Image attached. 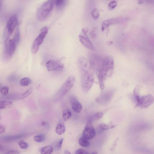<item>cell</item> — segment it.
Returning a JSON list of instances; mask_svg holds the SVG:
<instances>
[{
	"label": "cell",
	"mask_w": 154,
	"mask_h": 154,
	"mask_svg": "<svg viewBox=\"0 0 154 154\" xmlns=\"http://www.w3.org/2000/svg\"><path fill=\"white\" fill-rule=\"evenodd\" d=\"M65 130V126L63 124H60L57 125L56 126L55 131L57 134L61 135L64 133Z\"/></svg>",
	"instance_id": "cell-20"
},
{
	"label": "cell",
	"mask_w": 154,
	"mask_h": 154,
	"mask_svg": "<svg viewBox=\"0 0 154 154\" xmlns=\"http://www.w3.org/2000/svg\"><path fill=\"white\" fill-rule=\"evenodd\" d=\"M26 137V135L24 134H20L16 135L13 136H5L3 137L2 140L5 141H12L23 138Z\"/></svg>",
	"instance_id": "cell-13"
},
{
	"label": "cell",
	"mask_w": 154,
	"mask_h": 154,
	"mask_svg": "<svg viewBox=\"0 0 154 154\" xmlns=\"http://www.w3.org/2000/svg\"><path fill=\"white\" fill-rule=\"evenodd\" d=\"M72 108L75 112L79 113L82 110V106L80 102L75 100H74L72 103Z\"/></svg>",
	"instance_id": "cell-15"
},
{
	"label": "cell",
	"mask_w": 154,
	"mask_h": 154,
	"mask_svg": "<svg viewBox=\"0 0 154 154\" xmlns=\"http://www.w3.org/2000/svg\"><path fill=\"white\" fill-rule=\"evenodd\" d=\"M18 144L20 147L22 149H26L29 146L28 144L22 140L19 141Z\"/></svg>",
	"instance_id": "cell-28"
},
{
	"label": "cell",
	"mask_w": 154,
	"mask_h": 154,
	"mask_svg": "<svg viewBox=\"0 0 154 154\" xmlns=\"http://www.w3.org/2000/svg\"><path fill=\"white\" fill-rule=\"evenodd\" d=\"M35 141L37 142L43 141L45 139V136L42 135H38L35 136L33 138Z\"/></svg>",
	"instance_id": "cell-27"
},
{
	"label": "cell",
	"mask_w": 154,
	"mask_h": 154,
	"mask_svg": "<svg viewBox=\"0 0 154 154\" xmlns=\"http://www.w3.org/2000/svg\"><path fill=\"white\" fill-rule=\"evenodd\" d=\"M33 89L31 88L28 89L24 93L20 95L21 99H23L29 95L32 92Z\"/></svg>",
	"instance_id": "cell-26"
},
{
	"label": "cell",
	"mask_w": 154,
	"mask_h": 154,
	"mask_svg": "<svg viewBox=\"0 0 154 154\" xmlns=\"http://www.w3.org/2000/svg\"><path fill=\"white\" fill-rule=\"evenodd\" d=\"M63 140V139L62 138L57 143V147L58 149L60 150L61 149Z\"/></svg>",
	"instance_id": "cell-33"
},
{
	"label": "cell",
	"mask_w": 154,
	"mask_h": 154,
	"mask_svg": "<svg viewBox=\"0 0 154 154\" xmlns=\"http://www.w3.org/2000/svg\"><path fill=\"white\" fill-rule=\"evenodd\" d=\"M103 116V113L102 112L96 113L89 116L88 118V119L91 122L97 121L102 118Z\"/></svg>",
	"instance_id": "cell-16"
},
{
	"label": "cell",
	"mask_w": 154,
	"mask_h": 154,
	"mask_svg": "<svg viewBox=\"0 0 154 154\" xmlns=\"http://www.w3.org/2000/svg\"><path fill=\"white\" fill-rule=\"evenodd\" d=\"M91 14L92 17L94 19H97L100 16L99 10L96 8H94L91 11Z\"/></svg>",
	"instance_id": "cell-25"
},
{
	"label": "cell",
	"mask_w": 154,
	"mask_h": 154,
	"mask_svg": "<svg viewBox=\"0 0 154 154\" xmlns=\"http://www.w3.org/2000/svg\"><path fill=\"white\" fill-rule=\"evenodd\" d=\"M65 154H70V153L67 150H66L65 151Z\"/></svg>",
	"instance_id": "cell-39"
},
{
	"label": "cell",
	"mask_w": 154,
	"mask_h": 154,
	"mask_svg": "<svg viewBox=\"0 0 154 154\" xmlns=\"http://www.w3.org/2000/svg\"><path fill=\"white\" fill-rule=\"evenodd\" d=\"M75 82L74 76H70L58 91L57 93L58 97L60 99L65 95L72 87Z\"/></svg>",
	"instance_id": "cell-6"
},
{
	"label": "cell",
	"mask_w": 154,
	"mask_h": 154,
	"mask_svg": "<svg viewBox=\"0 0 154 154\" xmlns=\"http://www.w3.org/2000/svg\"><path fill=\"white\" fill-rule=\"evenodd\" d=\"M72 114L71 111L67 109L64 111L62 115V119L65 121H68L71 117Z\"/></svg>",
	"instance_id": "cell-22"
},
{
	"label": "cell",
	"mask_w": 154,
	"mask_h": 154,
	"mask_svg": "<svg viewBox=\"0 0 154 154\" xmlns=\"http://www.w3.org/2000/svg\"><path fill=\"white\" fill-rule=\"evenodd\" d=\"M89 140L82 137L80 138L79 141V144L82 147H87L89 146L90 145Z\"/></svg>",
	"instance_id": "cell-21"
},
{
	"label": "cell",
	"mask_w": 154,
	"mask_h": 154,
	"mask_svg": "<svg viewBox=\"0 0 154 154\" xmlns=\"http://www.w3.org/2000/svg\"><path fill=\"white\" fill-rule=\"evenodd\" d=\"M95 130L92 125V122L88 120L85 128L82 134V137L88 140L93 138L95 135Z\"/></svg>",
	"instance_id": "cell-10"
},
{
	"label": "cell",
	"mask_w": 154,
	"mask_h": 154,
	"mask_svg": "<svg viewBox=\"0 0 154 154\" xmlns=\"http://www.w3.org/2000/svg\"><path fill=\"white\" fill-rule=\"evenodd\" d=\"M12 102L10 101H1L0 102V109H4L11 106L12 105Z\"/></svg>",
	"instance_id": "cell-23"
},
{
	"label": "cell",
	"mask_w": 154,
	"mask_h": 154,
	"mask_svg": "<svg viewBox=\"0 0 154 154\" xmlns=\"http://www.w3.org/2000/svg\"><path fill=\"white\" fill-rule=\"evenodd\" d=\"M78 64L82 88L84 92H87L90 90L94 83L93 74L85 58L83 57H80L78 59Z\"/></svg>",
	"instance_id": "cell-1"
},
{
	"label": "cell",
	"mask_w": 154,
	"mask_h": 154,
	"mask_svg": "<svg viewBox=\"0 0 154 154\" xmlns=\"http://www.w3.org/2000/svg\"><path fill=\"white\" fill-rule=\"evenodd\" d=\"M18 22L17 15H12L8 20L4 32V39H9L17 26Z\"/></svg>",
	"instance_id": "cell-5"
},
{
	"label": "cell",
	"mask_w": 154,
	"mask_h": 154,
	"mask_svg": "<svg viewBox=\"0 0 154 154\" xmlns=\"http://www.w3.org/2000/svg\"><path fill=\"white\" fill-rule=\"evenodd\" d=\"M116 20L115 19H109L103 21L101 23V30L103 31L109 26L116 23Z\"/></svg>",
	"instance_id": "cell-14"
},
{
	"label": "cell",
	"mask_w": 154,
	"mask_h": 154,
	"mask_svg": "<svg viewBox=\"0 0 154 154\" xmlns=\"http://www.w3.org/2000/svg\"><path fill=\"white\" fill-rule=\"evenodd\" d=\"M39 45L33 43L31 48V51L33 54L37 53L39 49Z\"/></svg>",
	"instance_id": "cell-29"
},
{
	"label": "cell",
	"mask_w": 154,
	"mask_h": 154,
	"mask_svg": "<svg viewBox=\"0 0 154 154\" xmlns=\"http://www.w3.org/2000/svg\"><path fill=\"white\" fill-rule=\"evenodd\" d=\"M4 55L7 59H10L14 54L16 45L12 39L4 41Z\"/></svg>",
	"instance_id": "cell-8"
},
{
	"label": "cell",
	"mask_w": 154,
	"mask_h": 154,
	"mask_svg": "<svg viewBox=\"0 0 154 154\" xmlns=\"http://www.w3.org/2000/svg\"><path fill=\"white\" fill-rule=\"evenodd\" d=\"M117 5V3L115 1L113 0L110 2L109 4L108 8L109 9H114Z\"/></svg>",
	"instance_id": "cell-31"
},
{
	"label": "cell",
	"mask_w": 154,
	"mask_h": 154,
	"mask_svg": "<svg viewBox=\"0 0 154 154\" xmlns=\"http://www.w3.org/2000/svg\"><path fill=\"white\" fill-rule=\"evenodd\" d=\"M103 61V58L97 55H92L90 59V66L97 74L101 68Z\"/></svg>",
	"instance_id": "cell-9"
},
{
	"label": "cell",
	"mask_w": 154,
	"mask_h": 154,
	"mask_svg": "<svg viewBox=\"0 0 154 154\" xmlns=\"http://www.w3.org/2000/svg\"><path fill=\"white\" fill-rule=\"evenodd\" d=\"M20 38V30L19 27H17L16 29L13 38L12 39L17 45L19 43Z\"/></svg>",
	"instance_id": "cell-19"
},
{
	"label": "cell",
	"mask_w": 154,
	"mask_h": 154,
	"mask_svg": "<svg viewBox=\"0 0 154 154\" xmlns=\"http://www.w3.org/2000/svg\"><path fill=\"white\" fill-rule=\"evenodd\" d=\"M48 31V28L47 26L43 27L41 29L39 34L36 38L34 42L39 46L42 43Z\"/></svg>",
	"instance_id": "cell-12"
},
{
	"label": "cell",
	"mask_w": 154,
	"mask_h": 154,
	"mask_svg": "<svg viewBox=\"0 0 154 154\" xmlns=\"http://www.w3.org/2000/svg\"><path fill=\"white\" fill-rule=\"evenodd\" d=\"M53 151V148L51 146H47L41 148L39 152L42 154H50Z\"/></svg>",
	"instance_id": "cell-17"
},
{
	"label": "cell",
	"mask_w": 154,
	"mask_h": 154,
	"mask_svg": "<svg viewBox=\"0 0 154 154\" xmlns=\"http://www.w3.org/2000/svg\"><path fill=\"white\" fill-rule=\"evenodd\" d=\"M64 0H54V2L57 6H60L62 4Z\"/></svg>",
	"instance_id": "cell-35"
},
{
	"label": "cell",
	"mask_w": 154,
	"mask_h": 154,
	"mask_svg": "<svg viewBox=\"0 0 154 154\" xmlns=\"http://www.w3.org/2000/svg\"><path fill=\"white\" fill-rule=\"evenodd\" d=\"M114 127L113 125H109L105 123H101L98 125L97 128L100 132H101L113 128Z\"/></svg>",
	"instance_id": "cell-18"
},
{
	"label": "cell",
	"mask_w": 154,
	"mask_h": 154,
	"mask_svg": "<svg viewBox=\"0 0 154 154\" xmlns=\"http://www.w3.org/2000/svg\"><path fill=\"white\" fill-rule=\"evenodd\" d=\"M7 154H19L18 151L15 150H11L8 151L6 153Z\"/></svg>",
	"instance_id": "cell-37"
},
{
	"label": "cell",
	"mask_w": 154,
	"mask_h": 154,
	"mask_svg": "<svg viewBox=\"0 0 154 154\" xmlns=\"http://www.w3.org/2000/svg\"><path fill=\"white\" fill-rule=\"evenodd\" d=\"M5 130V127L2 125L1 124L0 125V134L4 133Z\"/></svg>",
	"instance_id": "cell-36"
},
{
	"label": "cell",
	"mask_w": 154,
	"mask_h": 154,
	"mask_svg": "<svg viewBox=\"0 0 154 154\" xmlns=\"http://www.w3.org/2000/svg\"><path fill=\"white\" fill-rule=\"evenodd\" d=\"M31 81L29 78L27 77L23 78L20 80V85L23 86H27L30 84Z\"/></svg>",
	"instance_id": "cell-24"
},
{
	"label": "cell",
	"mask_w": 154,
	"mask_h": 154,
	"mask_svg": "<svg viewBox=\"0 0 154 154\" xmlns=\"http://www.w3.org/2000/svg\"><path fill=\"white\" fill-rule=\"evenodd\" d=\"M9 88L7 86H4L1 89V93L3 95H7L8 93Z\"/></svg>",
	"instance_id": "cell-30"
},
{
	"label": "cell",
	"mask_w": 154,
	"mask_h": 154,
	"mask_svg": "<svg viewBox=\"0 0 154 154\" xmlns=\"http://www.w3.org/2000/svg\"><path fill=\"white\" fill-rule=\"evenodd\" d=\"M114 68V61L112 57L108 56L103 58L102 66L97 73L98 82L101 90L104 89L105 81L112 75Z\"/></svg>",
	"instance_id": "cell-2"
},
{
	"label": "cell",
	"mask_w": 154,
	"mask_h": 154,
	"mask_svg": "<svg viewBox=\"0 0 154 154\" xmlns=\"http://www.w3.org/2000/svg\"><path fill=\"white\" fill-rule=\"evenodd\" d=\"M54 3V0H48L38 9L36 15L39 20L44 21L48 17L53 10Z\"/></svg>",
	"instance_id": "cell-4"
},
{
	"label": "cell",
	"mask_w": 154,
	"mask_h": 154,
	"mask_svg": "<svg viewBox=\"0 0 154 154\" xmlns=\"http://www.w3.org/2000/svg\"><path fill=\"white\" fill-rule=\"evenodd\" d=\"M48 70L50 71H60L63 68V65L60 63L54 60L48 61L46 63Z\"/></svg>",
	"instance_id": "cell-11"
},
{
	"label": "cell",
	"mask_w": 154,
	"mask_h": 154,
	"mask_svg": "<svg viewBox=\"0 0 154 154\" xmlns=\"http://www.w3.org/2000/svg\"><path fill=\"white\" fill-rule=\"evenodd\" d=\"M95 30V29H93L90 33V36L92 38H94L95 37L96 33Z\"/></svg>",
	"instance_id": "cell-34"
},
{
	"label": "cell",
	"mask_w": 154,
	"mask_h": 154,
	"mask_svg": "<svg viewBox=\"0 0 154 154\" xmlns=\"http://www.w3.org/2000/svg\"><path fill=\"white\" fill-rule=\"evenodd\" d=\"M75 153L76 154H83L89 153L87 151L82 149H79L76 150Z\"/></svg>",
	"instance_id": "cell-32"
},
{
	"label": "cell",
	"mask_w": 154,
	"mask_h": 154,
	"mask_svg": "<svg viewBox=\"0 0 154 154\" xmlns=\"http://www.w3.org/2000/svg\"><path fill=\"white\" fill-rule=\"evenodd\" d=\"M141 87L137 85L134 88L133 96L136 106L142 108H146L154 102V97L151 94L140 96V92Z\"/></svg>",
	"instance_id": "cell-3"
},
{
	"label": "cell",
	"mask_w": 154,
	"mask_h": 154,
	"mask_svg": "<svg viewBox=\"0 0 154 154\" xmlns=\"http://www.w3.org/2000/svg\"><path fill=\"white\" fill-rule=\"evenodd\" d=\"M138 2L139 4H141L143 3V0H138Z\"/></svg>",
	"instance_id": "cell-38"
},
{
	"label": "cell",
	"mask_w": 154,
	"mask_h": 154,
	"mask_svg": "<svg viewBox=\"0 0 154 154\" xmlns=\"http://www.w3.org/2000/svg\"><path fill=\"white\" fill-rule=\"evenodd\" d=\"M88 31V28H83L79 35V40L85 47L90 50L94 51L95 50V48L87 35V33Z\"/></svg>",
	"instance_id": "cell-7"
}]
</instances>
